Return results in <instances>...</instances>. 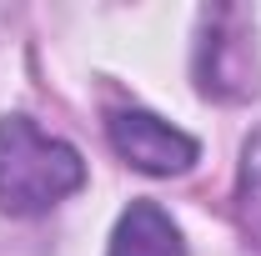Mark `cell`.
Returning a JSON list of instances; mask_svg holds the SVG:
<instances>
[{"mask_svg": "<svg viewBox=\"0 0 261 256\" xmlns=\"http://www.w3.org/2000/svg\"><path fill=\"white\" fill-rule=\"evenodd\" d=\"M106 256H186V241L156 201H130V211L116 221Z\"/></svg>", "mask_w": 261, "mask_h": 256, "instance_id": "277c9868", "label": "cell"}, {"mask_svg": "<svg viewBox=\"0 0 261 256\" xmlns=\"http://www.w3.org/2000/svg\"><path fill=\"white\" fill-rule=\"evenodd\" d=\"M236 211L241 226L261 241V126L246 136V151H241V176H236Z\"/></svg>", "mask_w": 261, "mask_h": 256, "instance_id": "5b68a950", "label": "cell"}, {"mask_svg": "<svg viewBox=\"0 0 261 256\" xmlns=\"http://www.w3.org/2000/svg\"><path fill=\"white\" fill-rule=\"evenodd\" d=\"M86 161L75 146L35 126L31 116H5L0 121V206L10 216H35L50 211L56 201L81 191Z\"/></svg>", "mask_w": 261, "mask_h": 256, "instance_id": "6da1fadb", "label": "cell"}, {"mask_svg": "<svg viewBox=\"0 0 261 256\" xmlns=\"http://www.w3.org/2000/svg\"><path fill=\"white\" fill-rule=\"evenodd\" d=\"M196 86L211 100H251L261 91L256 15L246 5H211V10H201Z\"/></svg>", "mask_w": 261, "mask_h": 256, "instance_id": "7a4b0ae2", "label": "cell"}, {"mask_svg": "<svg viewBox=\"0 0 261 256\" xmlns=\"http://www.w3.org/2000/svg\"><path fill=\"white\" fill-rule=\"evenodd\" d=\"M106 131H111V146L121 151V161L136 166V171H146V176H181L201 156V146L186 131H176L171 121L151 116V111H136V106L116 111L106 121Z\"/></svg>", "mask_w": 261, "mask_h": 256, "instance_id": "3957f363", "label": "cell"}]
</instances>
